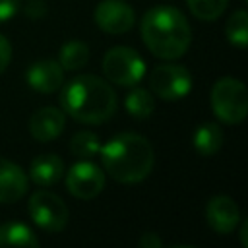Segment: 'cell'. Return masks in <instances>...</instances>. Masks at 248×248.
Wrapping results in <instances>:
<instances>
[{
    "label": "cell",
    "mask_w": 248,
    "mask_h": 248,
    "mask_svg": "<svg viewBox=\"0 0 248 248\" xmlns=\"http://www.w3.org/2000/svg\"><path fill=\"white\" fill-rule=\"evenodd\" d=\"M147 50L161 60H176L186 54L192 31L190 23L174 6H155L147 10L140 23Z\"/></svg>",
    "instance_id": "obj_1"
},
{
    "label": "cell",
    "mask_w": 248,
    "mask_h": 248,
    "mask_svg": "<svg viewBox=\"0 0 248 248\" xmlns=\"http://www.w3.org/2000/svg\"><path fill=\"white\" fill-rule=\"evenodd\" d=\"M105 172L122 184H136L143 180L155 163L151 143L134 132L112 136L99 149Z\"/></svg>",
    "instance_id": "obj_2"
},
{
    "label": "cell",
    "mask_w": 248,
    "mask_h": 248,
    "mask_svg": "<svg viewBox=\"0 0 248 248\" xmlns=\"http://www.w3.org/2000/svg\"><path fill=\"white\" fill-rule=\"evenodd\" d=\"M60 105L66 114L83 124H103L116 110V93L97 76H78L62 85Z\"/></svg>",
    "instance_id": "obj_3"
},
{
    "label": "cell",
    "mask_w": 248,
    "mask_h": 248,
    "mask_svg": "<svg viewBox=\"0 0 248 248\" xmlns=\"http://www.w3.org/2000/svg\"><path fill=\"white\" fill-rule=\"evenodd\" d=\"M211 108L223 124H240L248 114V95L236 78H221L211 87Z\"/></svg>",
    "instance_id": "obj_4"
},
{
    "label": "cell",
    "mask_w": 248,
    "mask_h": 248,
    "mask_svg": "<svg viewBox=\"0 0 248 248\" xmlns=\"http://www.w3.org/2000/svg\"><path fill=\"white\" fill-rule=\"evenodd\" d=\"M103 74L116 85L134 87L145 76V60L130 46H114L103 58Z\"/></svg>",
    "instance_id": "obj_5"
},
{
    "label": "cell",
    "mask_w": 248,
    "mask_h": 248,
    "mask_svg": "<svg viewBox=\"0 0 248 248\" xmlns=\"http://www.w3.org/2000/svg\"><path fill=\"white\" fill-rule=\"evenodd\" d=\"M27 209H29L33 223L45 232H60L68 225L66 203L48 190L33 192Z\"/></svg>",
    "instance_id": "obj_6"
},
{
    "label": "cell",
    "mask_w": 248,
    "mask_h": 248,
    "mask_svg": "<svg viewBox=\"0 0 248 248\" xmlns=\"http://www.w3.org/2000/svg\"><path fill=\"white\" fill-rule=\"evenodd\" d=\"M149 89L163 101H176L190 93L192 76L180 64H159L149 74Z\"/></svg>",
    "instance_id": "obj_7"
},
{
    "label": "cell",
    "mask_w": 248,
    "mask_h": 248,
    "mask_svg": "<svg viewBox=\"0 0 248 248\" xmlns=\"http://www.w3.org/2000/svg\"><path fill=\"white\" fill-rule=\"evenodd\" d=\"M66 188L74 198L91 200L105 188V170L89 159H81L66 172Z\"/></svg>",
    "instance_id": "obj_8"
},
{
    "label": "cell",
    "mask_w": 248,
    "mask_h": 248,
    "mask_svg": "<svg viewBox=\"0 0 248 248\" xmlns=\"http://www.w3.org/2000/svg\"><path fill=\"white\" fill-rule=\"evenodd\" d=\"M93 17L99 29L108 35L128 33L136 23V14L124 0H101Z\"/></svg>",
    "instance_id": "obj_9"
},
{
    "label": "cell",
    "mask_w": 248,
    "mask_h": 248,
    "mask_svg": "<svg viewBox=\"0 0 248 248\" xmlns=\"http://www.w3.org/2000/svg\"><path fill=\"white\" fill-rule=\"evenodd\" d=\"M27 85L43 95L54 93L64 85V70L58 64V60L52 58H41L33 62L25 72Z\"/></svg>",
    "instance_id": "obj_10"
},
{
    "label": "cell",
    "mask_w": 248,
    "mask_h": 248,
    "mask_svg": "<svg viewBox=\"0 0 248 248\" xmlns=\"http://www.w3.org/2000/svg\"><path fill=\"white\" fill-rule=\"evenodd\" d=\"M205 219L217 234H229L240 221L238 205L229 196H213L205 205Z\"/></svg>",
    "instance_id": "obj_11"
},
{
    "label": "cell",
    "mask_w": 248,
    "mask_h": 248,
    "mask_svg": "<svg viewBox=\"0 0 248 248\" xmlns=\"http://www.w3.org/2000/svg\"><path fill=\"white\" fill-rule=\"evenodd\" d=\"M66 126L64 110L54 107H41L29 118V132L37 141H52L56 140Z\"/></svg>",
    "instance_id": "obj_12"
},
{
    "label": "cell",
    "mask_w": 248,
    "mask_h": 248,
    "mask_svg": "<svg viewBox=\"0 0 248 248\" xmlns=\"http://www.w3.org/2000/svg\"><path fill=\"white\" fill-rule=\"evenodd\" d=\"M27 192V174L23 169L0 157V203H14Z\"/></svg>",
    "instance_id": "obj_13"
},
{
    "label": "cell",
    "mask_w": 248,
    "mask_h": 248,
    "mask_svg": "<svg viewBox=\"0 0 248 248\" xmlns=\"http://www.w3.org/2000/svg\"><path fill=\"white\" fill-rule=\"evenodd\" d=\"M64 174V161L54 153L37 155L29 165V176L37 186H52Z\"/></svg>",
    "instance_id": "obj_14"
},
{
    "label": "cell",
    "mask_w": 248,
    "mask_h": 248,
    "mask_svg": "<svg viewBox=\"0 0 248 248\" xmlns=\"http://www.w3.org/2000/svg\"><path fill=\"white\" fill-rule=\"evenodd\" d=\"M192 143L202 157H211L223 145V132L215 122H203L196 128Z\"/></svg>",
    "instance_id": "obj_15"
},
{
    "label": "cell",
    "mask_w": 248,
    "mask_h": 248,
    "mask_svg": "<svg viewBox=\"0 0 248 248\" xmlns=\"http://www.w3.org/2000/svg\"><path fill=\"white\" fill-rule=\"evenodd\" d=\"M2 246H23V248H35L39 246V238L35 232L17 221L4 223L0 227V248Z\"/></svg>",
    "instance_id": "obj_16"
},
{
    "label": "cell",
    "mask_w": 248,
    "mask_h": 248,
    "mask_svg": "<svg viewBox=\"0 0 248 248\" xmlns=\"http://www.w3.org/2000/svg\"><path fill=\"white\" fill-rule=\"evenodd\" d=\"M89 60V46L83 41H68L58 50V64L62 70L76 72L81 70Z\"/></svg>",
    "instance_id": "obj_17"
},
{
    "label": "cell",
    "mask_w": 248,
    "mask_h": 248,
    "mask_svg": "<svg viewBox=\"0 0 248 248\" xmlns=\"http://www.w3.org/2000/svg\"><path fill=\"white\" fill-rule=\"evenodd\" d=\"M124 107H126L128 114H132L134 118H147V116H151V112L155 108L153 95L147 89L134 85L132 91L124 99Z\"/></svg>",
    "instance_id": "obj_18"
},
{
    "label": "cell",
    "mask_w": 248,
    "mask_h": 248,
    "mask_svg": "<svg viewBox=\"0 0 248 248\" xmlns=\"http://www.w3.org/2000/svg\"><path fill=\"white\" fill-rule=\"evenodd\" d=\"M227 41L236 48H246L248 45V16L244 10H236L225 25Z\"/></svg>",
    "instance_id": "obj_19"
},
{
    "label": "cell",
    "mask_w": 248,
    "mask_h": 248,
    "mask_svg": "<svg viewBox=\"0 0 248 248\" xmlns=\"http://www.w3.org/2000/svg\"><path fill=\"white\" fill-rule=\"evenodd\" d=\"M99 149H101V143L93 132H78L70 141V151L78 159H91L99 155Z\"/></svg>",
    "instance_id": "obj_20"
},
{
    "label": "cell",
    "mask_w": 248,
    "mask_h": 248,
    "mask_svg": "<svg viewBox=\"0 0 248 248\" xmlns=\"http://www.w3.org/2000/svg\"><path fill=\"white\" fill-rule=\"evenodd\" d=\"M190 12L203 21H213L227 10L229 0H186Z\"/></svg>",
    "instance_id": "obj_21"
},
{
    "label": "cell",
    "mask_w": 248,
    "mask_h": 248,
    "mask_svg": "<svg viewBox=\"0 0 248 248\" xmlns=\"http://www.w3.org/2000/svg\"><path fill=\"white\" fill-rule=\"evenodd\" d=\"M19 10V0H0V23L12 19Z\"/></svg>",
    "instance_id": "obj_22"
},
{
    "label": "cell",
    "mask_w": 248,
    "mask_h": 248,
    "mask_svg": "<svg viewBox=\"0 0 248 248\" xmlns=\"http://www.w3.org/2000/svg\"><path fill=\"white\" fill-rule=\"evenodd\" d=\"M46 14V4L43 0H29L25 6V16L31 19H39Z\"/></svg>",
    "instance_id": "obj_23"
},
{
    "label": "cell",
    "mask_w": 248,
    "mask_h": 248,
    "mask_svg": "<svg viewBox=\"0 0 248 248\" xmlns=\"http://www.w3.org/2000/svg\"><path fill=\"white\" fill-rule=\"evenodd\" d=\"M10 60H12V45L4 35H0V74L8 68Z\"/></svg>",
    "instance_id": "obj_24"
},
{
    "label": "cell",
    "mask_w": 248,
    "mask_h": 248,
    "mask_svg": "<svg viewBox=\"0 0 248 248\" xmlns=\"http://www.w3.org/2000/svg\"><path fill=\"white\" fill-rule=\"evenodd\" d=\"M140 246L141 248H161L163 242H161V238L155 232H143L140 236Z\"/></svg>",
    "instance_id": "obj_25"
},
{
    "label": "cell",
    "mask_w": 248,
    "mask_h": 248,
    "mask_svg": "<svg viewBox=\"0 0 248 248\" xmlns=\"http://www.w3.org/2000/svg\"><path fill=\"white\" fill-rule=\"evenodd\" d=\"M240 240H242V246L248 248V221H244L240 227Z\"/></svg>",
    "instance_id": "obj_26"
}]
</instances>
